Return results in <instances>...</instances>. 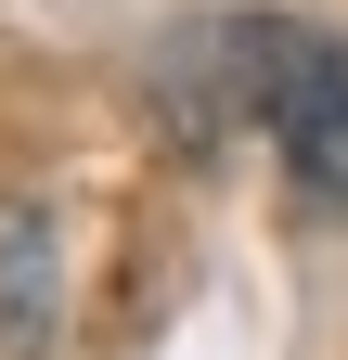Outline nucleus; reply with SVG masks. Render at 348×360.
<instances>
[{"label": "nucleus", "mask_w": 348, "mask_h": 360, "mask_svg": "<svg viewBox=\"0 0 348 360\" xmlns=\"http://www.w3.org/2000/svg\"><path fill=\"white\" fill-rule=\"evenodd\" d=\"M323 52H335V39L297 26V13H194V26L155 39L142 103L168 116V142L220 155V142H245V129H284V103L310 90Z\"/></svg>", "instance_id": "1"}, {"label": "nucleus", "mask_w": 348, "mask_h": 360, "mask_svg": "<svg viewBox=\"0 0 348 360\" xmlns=\"http://www.w3.org/2000/svg\"><path fill=\"white\" fill-rule=\"evenodd\" d=\"M65 335V232L52 206L0 193V360H39Z\"/></svg>", "instance_id": "2"}, {"label": "nucleus", "mask_w": 348, "mask_h": 360, "mask_svg": "<svg viewBox=\"0 0 348 360\" xmlns=\"http://www.w3.org/2000/svg\"><path fill=\"white\" fill-rule=\"evenodd\" d=\"M271 142L297 155V180H310L323 206H348V39L310 65V90L284 103V129H271Z\"/></svg>", "instance_id": "3"}]
</instances>
